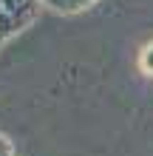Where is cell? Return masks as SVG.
<instances>
[{
    "label": "cell",
    "mask_w": 153,
    "mask_h": 156,
    "mask_svg": "<svg viewBox=\"0 0 153 156\" xmlns=\"http://www.w3.org/2000/svg\"><path fill=\"white\" fill-rule=\"evenodd\" d=\"M139 66H142V71L153 74V43L145 45V51H142V57H139Z\"/></svg>",
    "instance_id": "1"
}]
</instances>
